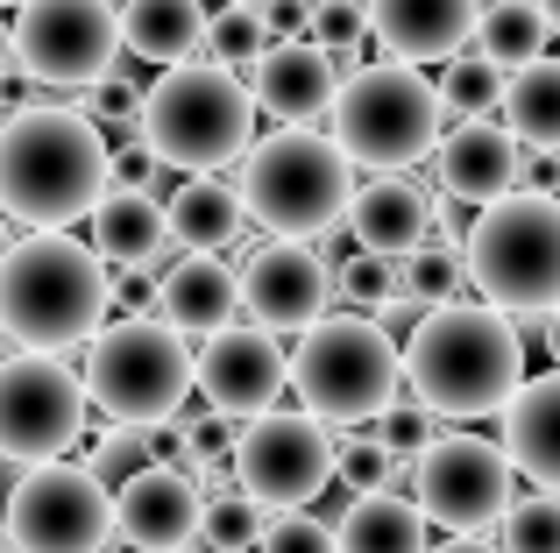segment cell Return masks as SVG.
I'll use <instances>...</instances> for the list:
<instances>
[{
  "mask_svg": "<svg viewBox=\"0 0 560 553\" xmlns=\"http://www.w3.org/2000/svg\"><path fill=\"white\" fill-rule=\"evenodd\" d=\"M334 553H425V511L390 490H362L334 526Z\"/></svg>",
  "mask_w": 560,
  "mask_h": 553,
  "instance_id": "obj_27",
  "label": "cell"
},
{
  "mask_svg": "<svg viewBox=\"0 0 560 553\" xmlns=\"http://www.w3.org/2000/svg\"><path fill=\"white\" fill-rule=\"evenodd\" d=\"M504 455L518 475L560 490V369L533 376L504 398Z\"/></svg>",
  "mask_w": 560,
  "mask_h": 553,
  "instance_id": "obj_23",
  "label": "cell"
},
{
  "mask_svg": "<svg viewBox=\"0 0 560 553\" xmlns=\"http://www.w3.org/2000/svg\"><path fill=\"white\" fill-rule=\"evenodd\" d=\"M85 469H93L107 490H121L136 469H150V433H142V426H107V440L93 447V461H85Z\"/></svg>",
  "mask_w": 560,
  "mask_h": 553,
  "instance_id": "obj_38",
  "label": "cell"
},
{
  "mask_svg": "<svg viewBox=\"0 0 560 553\" xmlns=\"http://www.w3.org/2000/svg\"><path fill=\"white\" fill-rule=\"evenodd\" d=\"M262 526H270V511H262L248 490H228V497H213L199 511V540L213 546V553H256Z\"/></svg>",
  "mask_w": 560,
  "mask_h": 553,
  "instance_id": "obj_34",
  "label": "cell"
},
{
  "mask_svg": "<svg viewBox=\"0 0 560 553\" xmlns=\"http://www.w3.org/2000/svg\"><path fill=\"white\" fill-rule=\"evenodd\" d=\"M107 192V142L79 107H14L0 121V213L22 227H71Z\"/></svg>",
  "mask_w": 560,
  "mask_h": 553,
  "instance_id": "obj_2",
  "label": "cell"
},
{
  "mask_svg": "<svg viewBox=\"0 0 560 553\" xmlns=\"http://www.w3.org/2000/svg\"><path fill=\"white\" fill-rule=\"evenodd\" d=\"M425 553H497L490 540H476V532H462V540H447V546H425Z\"/></svg>",
  "mask_w": 560,
  "mask_h": 553,
  "instance_id": "obj_44",
  "label": "cell"
},
{
  "mask_svg": "<svg viewBox=\"0 0 560 553\" xmlns=\"http://www.w3.org/2000/svg\"><path fill=\"white\" fill-rule=\"evenodd\" d=\"M504 128L518 136V150L560 156V57H533V64L504 71Z\"/></svg>",
  "mask_w": 560,
  "mask_h": 553,
  "instance_id": "obj_28",
  "label": "cell"
},
{
  "mask_svg": "<svg viewBox=\"0 0 560 553\" xmlns=\"http://www.w3.org/2000/svg\"><path fill=\"white\" fill-rule=\"evenodd\" d=\"M150 461H171V469H185V426L150 433Z\"/></svg>",
  "mask_w": 560,
  "mask_h": 553,
  "instance_id": "obj_43",
  "label": "cell"
},
{
  "mask_svg": "<svg viewBox=\"0 0 560 553\" xmlns=\"http://www.w3.org/2000/svg\"><path fill=\"white\" fill-rule=\"evenodd\" d=\"M370 8V36L405 64H447L468 36H476L482 0H362Z\"/></svg>",
  "mask_w": 560,
  "mask_h": 553,
  "instance_id": "obj_20",
  "label": "cell"
},
{
  "mask_svg": "<svg viewBox=\"0 0 560 553\" xmlns=\"http://www.w3.org/2000/svg\"><path fill=\"white\" fill-rule=\"evenodd\" d=\"M511 455L497 440H476V433H447V440H425L411 455V504L425 511V526L447 532H490L504 518V504L518 497L511 483Z\"/></svg>",
  "mask_w": 560,
  "mask_h": 553,
  "instance_id": "obj_11",
  "label": "cell"
},
{
  "mask_svg": "<svg viewBox=\"0 0 560 553\" xmlns=\"http://www.w3.org/2000/svg\"><path fill=\"white\" fill-rule=\"evenodd\" d=\"M85 433V384L57 355L0 362V455L8 461H57Z\"/></svg>",
  "mask_w": 560,
  "mask_h": 553,
  "instance_id": "obj_14",
  "label": "cell"
},
{
  "mask_svg": "<svg viewBox=\"0 0 560 553\" xmlns=\"http://www.w3.org/2000/svg\"><path fill=\"white\" fill-rule=\"evenodd\" d=\"M547 43H553V22H547L539 0H482V14H476V50L482 57L518 71L533 57H547Z\"/></svg>",
  "mask_w": 560,
  "mask_h": 553,
  "instance_id": "obj_29",
  "label": "cell"
},
{
  "mask_svg": "<svg viewBox=\"0 0 560 553\" xmlns=\"http://www.w3.org/2000/svg\"><path fill=\"white\" fill-rule=\"evenodd\" d=\"M14 64L50 93H79L121 57L114 0H14Z\"/></svg>",
  "mask_w": 560,
  "mask_h": 553,
  "instance_id": "obj_12",
  "label": "cell"
},
{
  "mask_svg": "<svg viewBox=\"0 0 560 553\" xmlns=\"http://www.w3.org/2000/svg\"><path fill=\"white\" fill-rule=\"evenodd\" d=\"M504 99V64L482 50H454L447 71H440V107L447 114H497Z\"/></svg>",
  "mask_w": 560,
  "mask_h": 553,
  "instance_id": "obj_31",
  "label": "cell"
},
{
  "mask_svg": "<svg viewBox=\"0 0 560 553\" xmlns=\"http://www.w3.org/2000/svg\"><path fill=\"white\" fill-rule=\"evenodd\" d=\"M376 419H383V426H376V440L390 447L397 461H405V455H419V447L433 440V412H425V404H383Z\"/></svg>",
  "mask_w": 560,
  "mask_h": 553,
  "instance_id": "obj_40",
  "label": "cell"
},
{
  "mask_svg": "<svg viewBox=\"0 0 560 553\" xmlns=\"http://www.w3.org/2000/svg\"><path fill=\"white\" fill-rule=\"evenodd\" d=\"M405 384L433 419H490L525 384V341L518 319L497 305H425L419 333L405 348Z\"/></svg>",
  "mask_w": 560,
  "mask_h": 553,
  "instance_id": "obj_1",
  "label": "cell"
},
{
  "mask_svg": "<svg viewBox=\"0 0 560 553\" xmlns=\"http://www.w3.org/2000/svg\"><path fill=\"white\" fill-rule=\"evenodd\" d=\"M8 64H14V28L0 22V71H8Z\"/></svg>",
  "mask_w": 560,
  "mask_h": 553,
  "instance_id": "obj_46",
  "label": "cell"
},
{
  "mask_svg": "<svg viewBox=\"0 0 560 553\" xmlns=\"http://www.w3.org/2000/svg\"><path fill=\"white\" fill-rule=\"evenodd\" d=\"M8 546L22 553H100L114 540V490L79 461H28L8 497Z\"/></svg>",
  "mask_w": 560,
  "mask_h": 553,
  "instance_id": "obj_10",
  "label": "cell"
},
{
  "mask_svg": "<svg viewBox=\"0 0 560 553\" xmlns=\"http://www.w3.org/2000/svg\"><path fill=\"white\" fill-rule=\"evenodd\" d=\"M0 8H14V0H0Z\"/></svg>",
  "mask_w": 560,
  "mask_h": 553,
  "instance_id": "obj_50",
  "label": "cell"
},
{
  "mask_svg": "<svg viewBox=\"0 0 560 553\" xmlns=\"http://www.w3.org/2000/svg\"><path fill=\"white\" fill-rule=\"evenodd\" d=\"M462 291V256L447 242H419L397 256V305H447Z\"/></svg>",
  "mask_w": 560,
  "mask_h": 553,
  "instance_id": "obj_30",
  "label": "cell"
},
{
  "mask_svg": "<svg viewBox=\"0 0 560 553\" xmlns=\"http://www.w3.org/2000/svg\"><path fill=\"white\" fill-rule=\"evenodd\" d=\"M334 85H341V64L334 50H319L313 36L291 43H262V57L248 64V99L270 121H319L334 107Z\"/></svg>",
  "mask_w": 560,
  "mask_h": 553,
  "instance_id": "obj_18",
  "label": "cell"
},
{
  "mask_svg": "<svg viewBox=\"0 0 560 553\" xmlns=\"http://www.w3.org/2000/svg\"><path fill=\"white\" fill-rule=\"evenodd\" d=\"M234 483L262 511H305L334 483V440L313 412H256V426L234 440Z\"/></svg>",
  "mask_w": 560,
  "mask_h": 553,
  "instance_id": "obj_13",
  "label": "cell"
},
{
  "mask_svg": "<svg viewBox=\"0 0 560 553\" xmlns=\"http://www.w3.org/2000/svg\"><path fill=\"white\" fill-rule=\"evenodd\" d=\"M518 136H511L504 121H490V114H462V128H447V136L433 142V170L440 185H447V199H462V207H490V199H504L511 185H518Z\"/></svg>",
  "mask_w": 560,
  "mask_h": 553,
  "instance_id": "obj_19",
  "label": "cell"
},
{
  "mask_svg": "<svg viewBox=\"0 0 560 553\" xmlns=\"http://www.w3.org/2000/svg\"><path fill=\"white\" fill-rule=\"evenodd\" d=\"M539 8H547V22H553V28H560V0H539Z\"/></svg>",
  "mask_w": 560,
  "mask_h": 553,
  "instance_id": "obj_47",
  "label": "cell"
},
{
  "mask_svg": "<svg viewBox=\"0 0 560 553\" xmlns=\"http://www.w3.org/2000/svg\"><path fill=\"white\" fill-rule=\"evenodd\" d=\"M262 43H270V28H262V0H220V14H206V50H213V64L242 71L262 57Z\"/></svg>",
  "mask_w": 560,
  "mask_h": 553,
  "instance_id": "obj_32",
  "label": "cell"
},
{
  "mask_svg": "<svg viewBox=\"0 0 560 553\" xmlns=\"http://www.w3.org/2000/svg\"><path fill=\"white\" fill-rule=\"evenodd\" d=\"M497 553H560V490L511 497L497 518Z\"/></svg>",
  "mask_w": 560,
  "mask_h": 553,
  "instance_id": "obj_33",
  "label": "cell"
},
{
  "mask_svg": "<svg viewBox=\"0 0 560 553\" xmlns=\"http://www.w3.org/2000/svg\"><path fill=\"white\" fill-rule=\"evenodd\" d=\"M341 221H348V235H355L362 249L405 256V249H419V242L433 235V199H425L405 170H376L370 185H355V192H348V213H341Z\"/></svg>",
  "mask_w": 560,
  "mask_h": 553,
  "instance_id": "obj_21",
  "label": "cell"
},
{
  "mask_svg": "<svg viewBox=\"0 0 560 553\" xmlns=\"http://www.w3.org/2000/svg\"><path fill=\"white\" fill-rule=\"evenodd\" d=\"M93 256L100 263H156V249H164V207H156V192H142V185H107V192L93 199Z\"/></svg>",
  "mask_w": 560,
  "mask_h": 553,
  "instance_id": "obj_25",
  "label": "cell"
},
{
  "mask_svg": "<svg viewBox=\"0 0 560 553\" xmlns=\"http://www.w3.org/2000/svg\"><path fill=\"white\" fill-rule=\"evenodd\" d=\"M199 475L171 469V461H150L136 469L121 490H114V540L136 546V553H171L185 540H199Z\"/></svg>",
  "mask_w": 560,
  "mask_h": 553,
  "instance_id": "obj_17",
  "label": "cell"
},
{
  "mask_svg": "<svg viewBox=\"0 0 560 553\" xmlns=\"http://www.w3.org/2000/svg\"><path fill=\"white\" fill-rule=\"evenodd\" d=\"M234 313H242V284H234V270L220 263V256L191 249V256L156 270V319H164V327L199 333L206 341V333L228 327Z\"/></svg>",
  "mask_w": 560,
  "mask_h": 553,
  "instance_id": "obj_22",
  "label": "cell"
},
{
  "mask_svg": "<svg viewBox=\"0 0 560 553\" xmlns=\"http://www.w3.org/2000/svg\"><path fill=\"white\" fill-rule=\"evenodd\" d=\"M256 553H334V526H319L305 511H277V526H262Z\"/></svg>",
  "mask_w": 560,
  "mask_h": 553,
  "instance_id": "obj_39",
  "label": "cell"
},
{
  "mask_svg": "<svg viewBox=\"0 0 560 553\" xmlns=\"http://www.w3.org/2000/svg\"><path fill=\"white\" fill-rule=\"evenodd\" d=\"M234 284H242V313H256V327H270V333H305L334 298L327 263L305 242H284V235L262 242Z\"/></svg>",
  "mask_w": 560,
  "mask_h": 553,
  "instance_id": "obj_16",
  "label": "cell"
},
{
  "mask_svg": "<svg viewBox=\"0 0 560 553\" xmlns=\"http://www.w3.org/2000/svg\"><path fill=\"white\" fill-rule=\"evenodd\" d=\"M191 398V355L185 333L150 313H121L93 327L85 341V404H100L121 426H156Z\"/></svg>",
  "mask_w": 560,
  "mask_h": 553,
  "instance_id": "obj_8",
  "label": "cell"
},
{
  "mask_svg": "<svg viewBox=\"0 0 560 553\" xmlns=\"http://www.w3.org/2000/svg\"><path fill=\"white\" fill-rule=\"evenodd\" d=\"M390 469H397V455L376 433H341V440H334V483H348L355 497L362 490H390Z\"/></svg>",
  "mask_w": 560,
  "mask_h": 553,
  "instance_id": "obj_36",
  "label": "cell"
},
{
  "mask_svg": "<svg viewBox=\"0 0 560 553\" xmlns=\"http://www.w3.org/2000/svg\"><path fill=\"white\" fill-rule=\"evenodd\" d=\"M291 384V355L277 348L270 327H213L206 333V355L191 362V390H206L220 419H256L284 398Z\"/></svg>",
  "mask_w": 560,
  "mask_h": 553,
  "instance_id": "obj_15",
  "label": "cell"
},
{
  "mask_svg": "<svg viewBox=\"0 0 560 553\" xmlns=\"http://www.w3.org/2000/svg\"><path fill=\"white\" fill-rule=\"evenodd\" d=\"M547 355H553V369H560V305L547 313Z\"/></svg>",
  "mask_w": 560,
  "mask_h": 553,
  "instance_id": "obj_45",
  "label": "cell"
},
{
  "mask_svg": "<svg viewBox=\"0 0 560 553\" xmlns=\"http://www.w3.org/2000/svg\"><path fill=\"white\" fill-rule=\"evenodd\" d=\"M114 22H121V50L156 71L206 50V0H121Z\"/></svg>",
  "mask_w": 560,
  "mask_h": 553,
  "instance_id": "obj_24",
  "label": "cell"
},
{
  "mask_svg": "<svg viewBox=\"0 0 560 553\" xmlns=\"http://www.w3.org/2000/svg\"><path fill=\"white\" fill-rule=\"evenodd\" d=\"M228 426H220V412H206V419H185V469L191 475H206V469H220L228 461Z\"/></svg>",
  "mask_w": 560,
  "mask_h": 553,
  "instance_id": "obj_41",
  "label": "cell"
},
{
  "mask_svg": "<svg viewBox=\"0 0 560 553\" xmlns=\"http://www.w3.org/2000/svg\"><path fill=\"white\" fill-rule=\"evenodd\" d=\"M234 192H242V213L262 235L313 242L348 213L355 178H348V156L334 150V136H313L305 121H284L277 136L242 150V185Z\"/></svg>",
  "mask_w": 560,
  "mask_h": 553,
  "instance_id": "obj_6",
  "label": "cell"
},
{
  "mask_svg": "<svg viewBox=\"0 0 560 553\" xmlns=\"http://www.w3.org/2000/svg\"><path fill=\"white\" fill-rule=\"evenodd\" d=\"M171 553H213V546H199V540H185V546H171Z\"/></svg>",
  "mask_w": 560,
  "mask_h": 553,
  "instance_id": "obj_48",
  "label": "cell"
},
{
  "mask_svg": "<svg viewBox=\"0 0 560 553\" xmlns=\"http://www.w3.org/2000/svg\"><path fill=\"white\" fill-rule=\"evenodd\" d=\"M462 276L482 291V305L511 319H547L560 305V199L511 185L504 199L476 213L462 242Z\"/></svg>",
  "mask_w": 560,
  "mask_h": 553,
  "instance_id": "obj_4",
  "label": "cell"
},
{
  "mask_svg": "<svg viewBox=\"0 0 560 553\" xmlns=\"http://www.w3.org/2000/svg\"><path fill=\"white\" fill-rule=\"evenodd\" d=\"M0 546H8V526H0Z\"/></svg>",
  "mask_w": 560,
  "mask_h": 553,
  "instance_id": "obj_49",
  "label": "cell"
},
{
  "mask_svg": "<svg viewBox=\"0 0 560 553\" xmlns=\"http://www.w3.org/2000/svg\"><path fill=\"white\" fill-rule=\"evenodd\" d=\"M242 192L234 185H220L213 170H191V178L171 192V207H164V235L178 242V249H206V256H220L234 235H242Z\"/></svg>",
  "mask_w": 560,
  "mask_h": 553,
  "instance_id": "obj_26",
  "label": "cell"
},
{
  "mask_svg": "<svg viewBox=\"0 0 560 553\" xmlns=\"http://www.w3.org/2000/svg\"><path fill=\"white\" fill-rule=\"evenodd\" d=\"M313 43L334 50L341 71H355L362 43H370V8H362V0H313Z\"/></svg>",
  "mask_w": 560,
  "mask_h": 553,
  "instance_id": "obj_35",
  "label": "cell"
},
{
  "mask_svg": "<svg viewBox=\"0 0 560 553\" xmlns=\"http://www.w3.org/2000/svg\"><path fill=\"white\" fill-rule=\"evenodd\" d=\"M334 291H341L355 313H383V305L397 298V256H376V249L348 256L341 276H334Z\"/></svg>",
  "mask_w": 560,
  "mask_h": 553,
  "instance_id": "obj_37",
  "label": "cell"
},
{
  "mask_svg": "<svg viewBox=\"0 0 560 553\" xmlns=\"http://www.w3.org/2000/svg\"><path fill=\"white\" fill-rule=\"evenodd\" d=\"M262 28H270V43L313 36V0H262Z\"/></svg>",
  "mask_w": 560,
  "mask_h": 553,
  "instance_id": "obj_42",
  "label": "cell"
},
{
  "mask_svg": "<svg viewBox=\"0 0 560 553\" xmlns=\"http://www.w3.org/2000/svg\"><path fill=\"white\" fill-rule=\"evenodd\" d=\"M334 150L362 170H411L433 156L440 142V85L419 64L390 57V64H355L334 85Z\"/></svg>",
  "mask_w": 560,
  "mask_h": 553,
  "instance_id": "obj_7",
  "label": "cell"
},
{
  "mask_svg": "<svg viewBox=\"0 0 560 553\" xmlns=\"http://www.w3.org/2000/svg\"><path fill=\"white\" fill-rule=\"evenodd\" d=\"M142 142L156 150V164L171 170H228L234 156L256 142V99L213 57H185L164 64V79L142 85V114H136Z\"/></svg>",
  "mask_w": 560,
  "mask_h": 553,
  "instance_id": "obj_5",
  "label": "cell"
},
{
  "mask_svg": "<svg viewBox=\"0 0 560 553\" xmlns=\"http://www.w3.org/2000/svg\"><path fill=\"white\" fill-rule=\"evenodd\" d=\"M397 384H405V355L397 341L362 313L341 319H313L291 355V390L305 398L313 419H334V426H362L383 404H397Z\"/></svg>",
  "mask_w": 560,
  "mask_h": 553,
  "instance_id": "obj_9",
  "label": "cell"
},
{
  "mask_svg": "<svg viewBox=\"0 0 560 553\" xmlns=\"http://www.w3.org/2000/svg\"><path fill=\"white\" fill-rule=\"evenodd\" d=\"M107 319V263L65 227H28L0 249V333L28 355H65Z\"/></svg>",
  "mask_w": 560,
  "mask_h": 553,
  "instance_id": "obj_3",
  "label": "cell"
}]
</instances>
